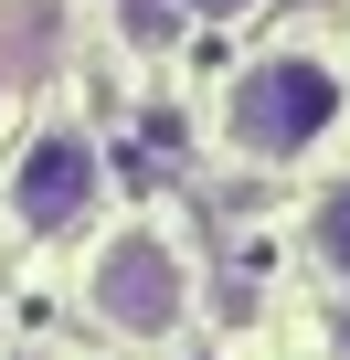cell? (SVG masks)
<instances>
[{
    "instance_id": "277c9868",
    "label": "cell",
    "mask_w": 350,
    "mask_h": 360,
    "mask_svg": "<svg viewBox=\"0 0 350 360\" xmlns=\"http://www.w3.org/2000/svg\"><path fill=\"white\" fill-rule=\"evenodd\" d=\"M308 244H318V265L350 286V180H329V191H318V212H308Z\"/></svg>"
},
{
    "instance_id": "7a4b0ae2",
    "label": "cell",
    "mask_w": 350,
    "mask_h": 360,
    "mask_svg": "<svg viewBox=\"0 0 350 360\" xmlns=\"http://www.w3.org/2000/svg\"><path fill=\"white\" fill-rule=\"evenodd\" d=\"M85 307L106 328H127V339H170L192 318V255L170 244L159 223H117L96 244V265H85Z\"/></svg>"
},
{
    "instance_id": "5b68a950",
    "label": "cell",
    "mask_w": 350,
    "mask_h": 360,
    "mask_svg": "<svg viewBox=\"0 0 350 360\" xmlns=\"http://www.w3.org/2000/svg\"><path fill=\"white\" fill-rule=\"evenodd\" d=\"M192 11H213V22H234V11H255V0H192Z\"/></svg>"
},
{
    "instance_id": "3957f363",
    "label": "cell",
    "mask_w": 350,
    "mask_h": 360,
    "mask_svg": "<svg viewBox=\"0 0 350 360\" xmlns=\"http://www.w3.org/2000/svg\"><path fill=\"white\" fill-rule=\"evenodd\" d=\"M96 202H106V148L85 127H43L11 159V223L22 233H75V223H96Z\"/></svg>"
},
{
    "instance_id": "8992f818",
    "label": "cell",
    "mask_w": 350,
    "mask_h": 360,
    "mask_svg": "<svg viewBox=\"0 0 350 360\" xmlns=\"http://www.w3.org/2000/svg\"><path fill=\"white\" fill-rule=\"evenodd\" d=\"M329 339H339V360H350V307H329Z\"/></svg>"
},
{
    "instance_id": "52a82bcc",
    "label": "cell",
    "mask_w": 350,
    "mask_h": 360,
    "mask_svg": "<svg viewBox=\"0 0 350 360\" xmlns=\"http://www.w3.org/2000/svg\"><path fill=\"white\" fill-rule=\"evenodd\" d=\"M22 360H32V349H22Z\"/></svg>"
},
{
    "instance_id": "6da1fadb",
    "label": "cell",
    "mask_w": 350,
    "mask_h": 360,
    "mask_svg": "<svg viewBox=\"0 0 350 360\" xmlns=\"http://www.w3.org/2000/svg\"><path fill=\"white\" fill-rule=\"evenodd\" d=\"M339 106H350V75L329 53H308V43H276V53H255L223 85V138H234V159L287 169V159H308L339 127Z\"/></svg>"
}]
</instances>
